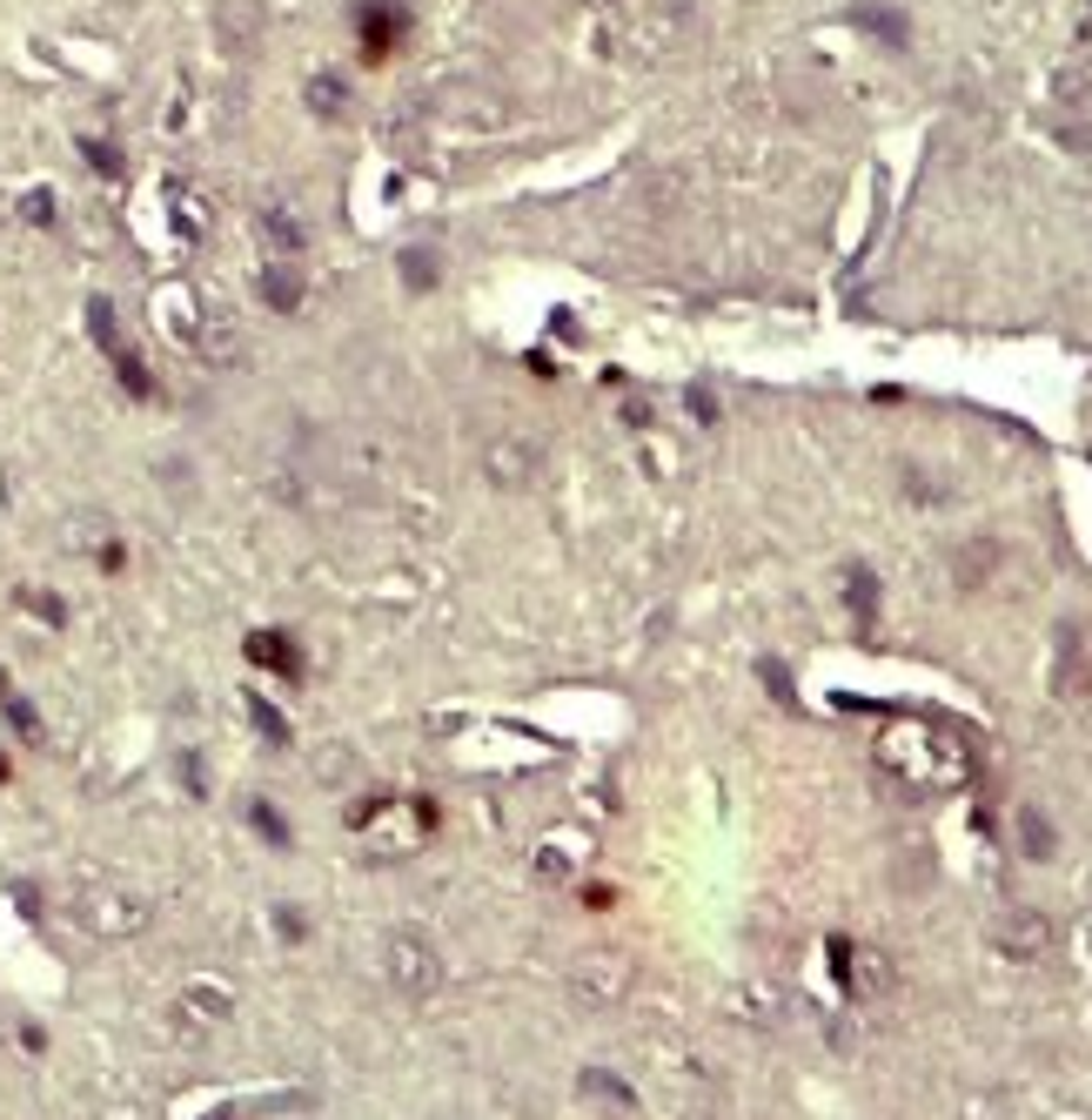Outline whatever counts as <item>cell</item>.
I'll return each instance as SVG.
<instances>
[{"instance_id":"obj_1","label":"cell","mask_w":1092,"mask_h":1120,"mask_svg":"<svg viewBox=\"0 0 1092 1120\" xmlns=\"http://www.w3.org/2000/svg\"><path fill=\"white\" fill-rule=\"evenodd\" d=\"M348 21H356L363 61H389L396 48H409L416 8H409V0H348Z\"/></svg>"},{"instance_id":"obj_2","label":"cell","mask_w":1092,"mask_h":1120,"mask_svg":"<svg viewBox=\"0 0 1092 1120\" xmlns=\"http://www.w3.org/2000/svg\"><path fill=\"white\" fill-rule=\"evenodd\" d=\"M389 986L409 993V999H429L443 986V959H436V946H429L422 933H396V940H389Z\"/></svg>"},{"instance_id":"obj_3","label":"cell","mask_w":1092,"mask_h":1120,"mask_svg":"<svg viewBox=\"0 0 1092 1120\" xmlns=\"http://www.w3.org/2000/svg\"><path fill=\"white\" fill-rule=\"evenodd\" d=\"M249 665H262V671H276L282 684H302V671H308V658H302V644L289 638V631H249Z\"/></svg>"},{"instance_id":"obj_4","label":"cell","mask_w":1092,"mask_h":1120,"mask_svg":"<svg viewBox=\"0 0 1092 1120\" xmlns=\"http://www.w3.org/2000/svg\"><path fill=\"white\" fill-rule=\"evenodd\" d=\"M302 101H308V114H322V122H342V114L356 108V95H348L342 74H308V81H302Z\"/></svg>"},{"instance_id":"obj_5","label":"cell","mask_w":1092,"mask_h":1120,"mask_svg":"<svg viewBox=\"0 0 1092 1120\" xmlns=\"http://www.w3.org/2000/svg\"><path fill=\"white\" fill-rule=\"evenodd\" d=\"M396 276H403V289H409V295H429V289L443 282V255L429 249V242H409V249L396 255Z\"/></svg>"},{"instance_id":"obj_6","label":"cell","mask_w":1092,"mask_h":1120,"mask_svg":"<svg viewBox=\"0 0 1092 1120\" xmlns=\"http://www.w3.org/2000/svg\"><path fill=\"white\" fill-rule=\"evenodd\" d=\"M255 289H262V302H268V309H282V316H289V309H302V268L268 262L262 276H255Z\"/></svg>"},{"instance_id":"obj_7","label":"cell","mask_w":1092,"mask_h":1120,"mask_svg":"<svg viewBox=\"0 0 1092 1120\" xmlns=\"http://www.w3.org/2000/svg\"><path fill=\"white\" fill-rule=\"evenodd\" d=\"M1045 940H1052V926H1045L1039 913H1012V919L999 926V946H1005V953H1019V959L1045 953Z\"/></svg>"},{"instance_id":"obj_8","label":"cell","mask_w":1092,"mask_h":1120,"mask_svg":"<svg viewBox=\"0 0 1092 1120\" xmlns=\"http://www.w3.org/2000/svg\"><path fill=\"white\" fill-rule=\"evenodd\" d=\"M623 980H631V967H623V959H583V967H576V993H583V999H617Z\"/></svg>"},{"instance_id":"obj_9","label":"cell","mask_w":1092,"mask_h":1120,"mask_svg":"<svg viewBox=\"0 0 1092 1120\" xmlns=\"http://www.w3.org/2000/svg\"><path fill=\"white\" fill-rule=\"evenodd\" d=\"M221 41L228 48H255L262 41V8H255V0H221Z\"/></svg>"},{"instance_id":"obj_10","label":"cell","mask_w":1092,"mask_h":1120,"mask_svg":"<svg viewBox=\"0 0 1092 1120\" xmlns=\"http://www.w3.org/2000/svg\"><path fill=\"white\" fill-rule=\"evenodd\" d=\"M262 236H268V249H276V255H302V242H308V228L282 209V202H268L262 209Z\"/></svg>"},{"instance_id":"obj_11","label":"cell","mask_w":1092,"mask_h":1120,"mask_svg":"<svg viewBox=\"0 0 1092 1120\" xmlns=\"http://www.w3.org/2000/svg\"><path fill=\"white\" fill-rule=\"evenodd\" d=\"M851 27H865L872 41H885V48H905V41H912L899 8H851Z\"/></svg>"},{"instance_id":"obj_12","label":"cell","mask_w":1092,"mask_h":1120,"mask_svg":"<svg viewBox=\"0 0 1092 1120\" xmlns=\"http://www.w3.org/2000/svg\"><path fill=\"white\" fill-rule=\"evenodd\" d=\"M845 597H851L858 625H872V617H878V577H872V564H851L845 570Z\"/></svg>"},{"instance_id":"obj_13","label":"cell","mask_w":1092,"mask_h":1120,"mask_svg":"<svg viewBox=\"0 0 1092 1120\" xmlns=\"http://www.w3.org/2000/svg\"><path fill=\"white\" fill-rule=\"evenodd\" d=\"M530 470H536V450H530V443H496V450H490V477H496V483H523Z\"/></svg>"},{"instance_id":"obj_14","label":"cell","mask_w":1092,"mask_h":1120,"mask_svg":"<svg viewBox=\"0 0 1092 1120\" xmlns=\"http://www.w3.org/2000/svg\"><path fill=\"white\" fill-rule=\"evenodd\" d=\"M88 336H94V342H101V350H107V363H114V356H122V350H128V342H122V329H114V309H107L101 295L88 302Z\"/></svg>"},{"instance_id":"obj_15","label":"cell","mask_w":1092,"mask_h":1120,"mask_svg":"<svg viewBox=\"0 0 1092 1120\" xmlns=\"http://www.w3.org/2000/svg\"><path fill=\"white\" fill-rule=\"evenodd\" d=\"M81 162H88L94 175H107V181L128 168V162H122V148H114V141H101V135H81Z\"/></svg>"},{"instance_id":"obj_16","label":"cell","mask_w":1092,"mask_h":1120,"mask_svg":"<svg viewBox=\"0 0 1092 1120\" xmlns=\"http://www.w3.org/2000/svg\"><path fill=\"white\" fill-rule=\"evenodd\" d=\"M114 376H122V390H128V397H141V403L154 397V376H148V363H141L135 350H122V356H114Z\"/></svg>"},{"instance_id":"obj_17","label":"cell","mask_w":1092,"mask_h":1120,"mask_svg":"<svg viewBox=\"0 0 1092 1120\" xmlns=\"http://www.w3.org/2000/svg\"><path fill=\"white\" fill-rule=\"evenodd\" d=\"M1019 832H1026V853L1032 859H1052V826L1039 813H1019Z\"/></svg>"},{"instance_id":"obj_18","label":"cell","mask_w":1092,"mask_h":1120,"mask_svg":"<svg viewBox=\"0 0 1092 1120\" xmlns=\"http://www.w3.org/2000/svg\"><path fill=\"white\" fill-rule=\"evenodd\" d=\"M249 712H255V725H262V739H268V745H289V725H282V712H276V705L249 699Z\"/></svg>"},{"instance_id":"obj_19","label":"cell","mask_w":1092,"mask_h":1120,"mask_svg":"<svg viewBox=\"0 0 1092 1120\" xmlns=\"http://www.w3.org/2000/svg\"><path fill=\"white\" fill-rule=\"evenodd\" d=\"M249 819L262 826V839H268V845H289V826L276 819V805H249Z\"/></svg>"},{"instance_id":"obj_20","label":"cell","mask_w":1092,"mask_h":1120,"mask_svg":"<svg viewBox=\"0 0 1092 1120\" xmlns=\"http://www.w3.org/2000/svg\"><path fill=\"white\" fill-rule=\"evenodd\" d=\"M583 1087H591V1094H604L610 1107H623V1100H631V1087H617L610 1073H583Z\"/></svg>"},{"instance_id":"obj_21","label":"cell","mask_w":1092,"mask_h":1120,"mask_svg":"<svg viewBox=\"0 0 1092 1120\" xmlns=\"http://www.w3.org/2000/svg\"><path fill=\"white\" fill-rule=\"evenodd\" d=\"M21 215H27V222H41V228H48V222H54V196H48V188H34V196L21 202Z\"/></svg>"},{"instance_id":"obj_22","label":"cell","mask_w":1092,"mask_h":1120,"mask_svg":"<svg viewBox=\"0 0 1092 1120\" xmlns=\"http://www.w3.org/2000/svg\"><path fill=\"white\" fill-rule=\"evenodd\" d=\"M758 671H764V684L777 691V699H785V705H791V678H785V665H777V658H764Z\"/></svg>"}]
</instances>
